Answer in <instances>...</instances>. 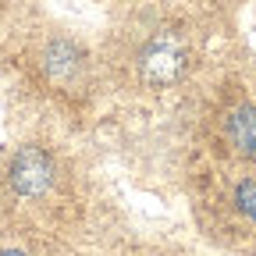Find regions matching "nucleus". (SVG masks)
<instances>
[{
	"mask_svg": "<svg viewBox=\"0 0 256 256\" xmlns=\"http://www.w3.org/2000/svg\"><path fill=\"white\" fill-rule=\"evenodd\" d=\"M192 64H196L192 36L174 22H156V25L139 28L121 57L124 78L139 89H153V92L178 86L192 72Z\"/></svg>",
	"mask_w": 256,
	"mask_h": 256,
	"instance_id": "1",
	"label": "nucleus"
},
{
	"mask_svg": "<svg viewBox=\"0 0 256 256\" xmlns=\"http://www.w3.org/2000/svg\"><path fill=\"white\" fill-rule=\"evenodd\" d=\"M64 185V168L60 156L43 146V142H25L18 146L8 164L0 168V188H4L8 203L18 206H43L50 203Z\"/></svg>",
	"mask_w": 256,
	"mask_h": 256,
	"instance_id": "2",
	"label": "nucleus"
},
{
	"mask_svg": "<svg viewBox=\"0 0 256 256\" xmlns=\"http://www.w3.org/2000/svg\"><path fill=\"white\" fill-rule=\"evenodd\" d=\"M32 68L36 78L64 100H78L92 89V60L86 46L68 32H50L32 54Z\"/></svg>",
	"mask_w": 256,
	"mask_h": 256,
	"instance_id": "3",
	"label": "nucleus"
},
{
	"mask_svg": "<svg viewBox=\"0 0 256 256\" xmlns=\"http://www.w3.org/2000/svg\"><path fill=\"white\" fill-rule=\"evenodd\" d=\"M224 142L232 146L235 156L256 164V104L238 100L224 110Z\"/></svg>",
	"mask_w": 256,
	"mask_h": 256,
	"instance_id": "4",
	"label": "nucleus"
},
{
	"mask_svg": "<svg viewBox=\"0 0 256 256\" xmlns=\"http://www.w3.org/2000/svg\"><path fill=\"white\" fill-rule=\"evenodd\" d=\"M232 206H235L238 217H246L252 228H256V174H246V178L235 182V188H232Z\"/></svg>",
	"mask_w": 256,
	"mask_h": 256,
	"instance_id": "5",
	"label": "nucleus"
},
{
	"mask_svg": "<svg viewBox=\"0 0 256 256\" xmlns=\"http://www.w3.org/2000/svg\"><path fill=\"white\" fill-rule=\"evenodd\" d=\"M0 256H32V252L18 242H0Z\"/></svg>",
	"mask_w": 256,
	"mask_h": 256,
	"instance_id": "6",
	"label": "nucleus"
}]
</instances>
